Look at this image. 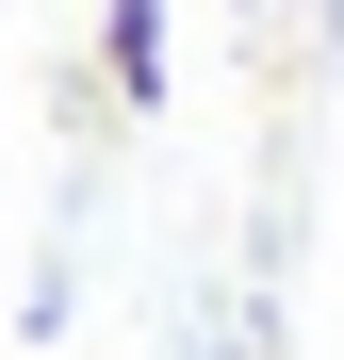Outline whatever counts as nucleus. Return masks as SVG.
Here are the masks:
<instances>
[{
	"instance_id": "f257e3e1",
	"label": "nucleus",
	"mask_w": 344,
	"mask_h": 360,
	"mask_svg": "<svg viewBox=\"0 0 344 360\" xmlns=\"http://www.w3.org/2000/svg\"><path fill=\"white\" fill-rule=\"evenodd\" d=\"M98 66H115V98H164V0H98Z\"/></svg>"
}]
</instances>
